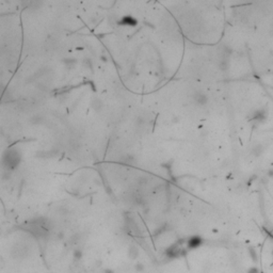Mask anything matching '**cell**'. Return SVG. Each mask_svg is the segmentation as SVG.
I'll return each instance as SVG.
<instances>
[{
    "label": "cell",
    "mask_w": 273,
    "mask_h": 273,
    "mask_svg": "<svg viewBox=\"0 0 273 273\" xmlns=\"http://www.w3.org/2000/svg\"><path fill=\"white\" fill-rule=\"evenodd\" d=\"M18 161H19V158L17 156V154L13 153V151H9L4 157V163H7L8 166H10V167H15L18 164Z\"/></svg>",
    "instance_id": "1"
},
{
    "label": "cell",
    "mask_w": 273,
    "mask_h": 273,
    "mask_svg": "<svg viewBox=\"0 0 273 273\" xmlns=\"http://www.w3.org/2000/svg\"><path fill=\"white\" fill-rule=\"evenodd\" d=\"M201 243H202V240H201L200 237H192L191 239H189V241H188V246H189L190 249H195Z\"/></svg>",
    "instance_id": "2"
},
{
    "label": "cell",
    "mask_w": 273,
    "mask_h": 273,
    "mask_svg": "<svg viewBox=\"0 0 273 273\" xmlns=\"http://www.w3.org/2000/svg\"><path fill=\"white\" fill-rule=\"evenodd\" d=\"M128 255L131 259H135L136 257L139 256V250L135 245H131L129 249H128Z\"/></svg>",
    "instance_id": "3"
},
{
    "label": "cell",
    "mask_w": 273,
    "mask_h": 273,
    "mask_svg": "<svg viewBox=\"0 0 273 273\" xmlns=\"http://www.w3.org/2000/svg\"><path fill=\"white\" fill-rule=\"evenodd\" d=\"M194 99H195L197 105H205V104H206V101H207V97L205 96L204 94H200V93L194 96Z\"/></svg>",
    "instance_id": "4"
},
{
    "label": "cell",
    "mask_w": 273,
    "mask_h": 273,
    "mask_svg": "<svg viewBox=\"0 0 273 273\" xmlns=\"http://www.w3.org/2000/svg\"><path fill=\"white\" fill-rule=\"evenodd\" d=\"M93 107H94V109H96V110L100 109V107H101V101H100L98 98L93 100Z\"/></svg>",
    "instance_id": "5"
},
{
    "label": "cell",
    "mask_w": 273,
    "mask_h": 273,
    "mask_svg": "<svg viewBox=\"0 0 273 273\" xmlns=\"http://www.w3.org/2000/svg\"><path fill=\"white\" fill-rule=\"evenodd\" d=\"M124 23H126V24H129V25H133L135 22H134V20L131 18V17H128V16H127V17H125V18H124Z\"/></svg>",
    "instance_id": "6"
},
{
    "label": "cell",
    "mask_w": 273,
    "mask_h": 273,
    "mask_svg": "<svg viewBox=\"0 0 273 273\" xmlns=\"http://www.w3.org/2000/svg\"><path fill=\"white\" fill-rule=\"evenodd\" d=\"M135 270L138 271V272H141V271L144 270V266H143L142 264H136V265H135Z\"/></svg>",
    "instance_id": "7"
},
{
    "label": "cell",
    "mask_w": 273,
    "mask_h": 273,
    "mask_svg": "<svg viewBox=\"0 0 273 273\" xmlns=\"http://www.w3.org/2000/svg\"><path fill=\"white\" fill-rule=\"evenodd\" d=\"M80 255H81V252H80L79 250L75 252V257H76V258H80Z\"/></svg>",
    "instance_id": "8"
},
{
    "label": "cell",
    "mask_w": 273,
    "mask_h": 273,
    "mask_svg": "<svg viewBox=\"0 0 273 273\" xmlns=\"http://www.w3.org/2000/svg\"><path fill=\"white\" fill-rule=\"evenodd\" d=\"M105 273H114L113 270H110V269H106L105 270Z\"/></svg>",
    "instance_id": "9"
}]
</instances>
